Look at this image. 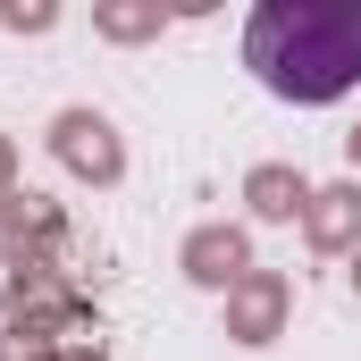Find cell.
I'll return each mask as SVG.
<instances>
[{
    "mask_svg": "<svg viewBox=\"0 0 361 361\" xmlns=\"http://www.w3.org/2000/svg\"><path fill=\"white\" fill-rule=\"evenodd\" d=\"M244 68L294 109L345 101L361 85V0H261L244 17Z\"/></svg>",
    "mask_w": 361,
    "mask_h": 361,
    "instance_id": "6da1fadb",
    "label": "cell"
}]
</instances>
